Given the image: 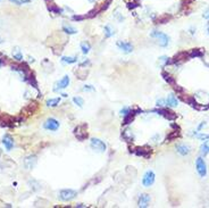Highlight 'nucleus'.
I'll use <instances>...</instances> for the list:
<instances>
[{
  "label": "nucleus",
  "instance_id": "obj_1",
  "mask_svg": "<svg viewBox=\"0 0 209 208\" xmlns=\"http://www.w3.org/2000/svg\"><path fill=\"white\" fill-rule=\"evenodd\" d=\"M150 36L158 40V43H159V46L160 47H167L168 43H169V38H168L165 33H163V32L152 31L150 33Z\"/></svg>",
  "mask_w": 209,
  "mask_h": 208
},
{
  "label": "nucleus",
  "instance_id": "obj_2",
  "mask_svg": "<svg viewBox=\"0 0 209 208\" xmlns=\"http://www.w3.org/2000/svg\"><path fill=\"white\" fill-rule=\"evenodd\" d=\"M77 196V192L73 189H63V190L59 191V194H58V198H59L62 201H70L72 199Z\"/></svg>",
  "mask_w": 209,
  "mask_h": 208
},
{
  "label": "nucleus",
  "instance_id": "obj_3",
  "mask_svg": "<svg viewBox=\"0 0 209 208\" xmlns=\"http://www.w3.org/2000/svg\"><path fill=\"white\" fill-rule=\"evenodd\" d=\"M90 146H91V148L98 152H105L106 149H107L106 143H105L104 141H101L100 139H97V138H92V139H91Z\"/></svg>",
  "mask_w": 209,
  "mask_h": 208
},
{
  "label": "nucleus",
  "instance_id": "obj_4",
  "mask_svg": "<svg viewBox=\"0 0 209 208\" xmlns=\"http://www.w3.org/2000/svg\"><path fill=\"white\" fill-rule=\"evenodd\" d=\"M195 168H197V172L201 177H205L207 175V164L203 160L202 157H199L195 160Z\"/></svg>",
  "mask_w": 209,
  "mask_h": 208
},
{
  "label": "nucleus",
  "instance_id": "obj_5",
  "mask_svg": "<svg viewBox=\"0 0 209 208\" xmlns=\"http://www.w3.org/2000/svg\"><path fill=\"white\" fill-rule=\"evenodd\" d=\"M151 113H156L157 115H161V116H164L166 120H169V121H174L176 118V114L173 113L172 110L169 109H166V108H159V109H152L151 110Z\"/></svg>",
  "mask_w": 209,
  "mask_h": 208
},
{
  "label": "nucleus",
  "instance_id": "obj_6",
  "mask_svg": "<svg viewBox=\"0 0 209 208\" xmlns=\"http://www.w3.org/2000/svg\"><path fill=\"white\" fill-rule=\"evenodd\" d=\"M87 124H82V125H79V126L75 127V130H74V134H75V137L77 138V140L83 141V140H85V139L87 138Z\"/></svg>",
  "mask_w": 209,
  "mask_h": 208
},
{
  "label": "nucleus",
  "instance_id": "obj_7",
  "mask_svg": "<svg viewBox=\"0 0 209 208\" xmlns=\"http://www.w3.org/2000/svg\"><path fill=\"white\" fill-rule=\"evenodd\" d=\"M70 83V79L68 75H65L62 80H59L58 82L55 83L53 85V91L55 92H59L60 90H63V89H66Z\"/></svg>",
  "mask_w": 209,
  "mask_h": 208
},
{
  "label": "nucleus",
  "instance_id": "obj_8",
  "mask_svg": "<svg viewBox=\"0 0 209 208\" xmlns=\"http://www.w3.org/2000/svg\"><path fill=\"white\" fill-rule=\"evenodd\" d=\"M155 177H156V175H155V173H153L152 171H147L142 177L143 187H146V188L151 187V185L155 183Z\"/></svg>",
  "mask_w": 209,
  "mask_h": 208
},
{
  "label": "nucleus",
  "instance_id": "obj_9",
  "mask_svg": "<svg viewBox=\"0 0 209 208\" xmlns=\"http://www.w3.org/2000/svg\"><path fill=\"white\" fill-rule=\"evenodd\" d=\"M151 152H152L151 148L144 146V147H136V148H134V152H133V154H135V155L139 156V157L149 158L150 156H151Z\"/></svg>",
  "mask_w": 209,
  "mask_h": 208
},
{
  "label": "nucleus",
  "instance_id": "obj_10",
  "mask_svg": "<svg viewBox=\"0 0 209 208\" xmlns=\"http://www.w3.org/2000/svg\"><path fill=\"white\" fill-rule=\"evenodd\" d=\"M59 126H60L59 122L55 120V118H48L45 122V124H43V127L48 131H57L59 129Z\"/></svg>",
  "mask_w": 209,
  "mask_h": 208
},
{
  "label": "nucleus",
  "instance_id": "obj_11",
  "mask_svg": "<svg viewBox=\"0 0 209 208\" xmlns=\"http://www.w3.org/2000/svg\"><path fill=\"white\" fill-rule=\"evenodd\" d=\"M14 118L8 115H0V126L11 127L14 126Z\"/></svg>",
  "mask_w": 209,
  "mask_h": 208
},
{
  "label": "nucleus",
  "instance_id": "obj_12",
  "mask_svg": "<svg viewBox=\"0 0 209 208\" xmlns=\"http://www.w3.org/2000/svg\"><path fill=\"white\" fill-rule=\"evenodd\" d=\"M117 47H118L119 50H122L124 53H131L133 51L132 43L127 42V41H118V42H117Z\"/></svg>",
  "mask_w": 209,
  "mask_h": 208
},
{
  "label": "nucleus",
  "instance_id": "obj_13",
  "mask_svg": "<svg viewBox=\"0 0 209 208\" xmlns=\"http://www.w3.org/2000/svg\"><path fill=\"white\" fill-rule=\"evenodd\" d=\"M36 164V156L35 155H30L28 157H25L24 159V166L26 169H32Z\"/></svg>",
  "mask_w": 209,
  "mask_h": 208
},
{
  "label": "nucleus",
  "instance_id": "obj_14",
  "mask_svg": "<svg viewBox=\"0 0 209 208\" xmlns=\"http://www.w3.org/2000/svg\"><path fill=\"white\" fill-rule=\"evenodd\" d=\"M2 145L5 146L6 150H8V151L13 149V147H14V140H13V138L9 134H5L4 137H2Z\"/></svg>",
  "mask_w": 209,
  "mask_h": 208
},
{
  "label": "nucleus",
  "instance_id": "obj_15",
  "mask_svg": "<svg viewBox=\"0 0 209 208\" xmlns=\"http://www.w3.org/2000/svg\"><path fill=\"white\" fill-rule=\"evenodd\" d=\"M149 202H150V196L149 194H147V193L140 194L139 201H138L139 207H142V208L148 207V206H149Z\"/></svg>",
  "mask_w": 209,
  "mask_h": 208
},
{
  "label": "nucleus",
  "instance_id": "obj_16",
  "mask_svg": "<svg viewBox=\"0 0 209 208\" xmlns=\"http://www.w3.org/2000/svg\"><path fill=\"white\" fill-rule=\"evenodd\" d=\"M122 138L125 140L126 142H129V143H131V142L134 141V134H133V132L130 129H125V130L122 132Z\"/></svg>",
  "mask_w": 209,
  "mask_h": 208
},
{
  "label": "nucleus",
  "instance_id": "obj_17",
  "mask_svg": "<svg viewBox=\"0 0 209 208\" xmlns=\"http://www.w3.org/2000/svg\"><path fill=\"white\" fill-rule=\"evenodd\" d=\"M176 150H177L178 154L182 156H186L191 152V148H190V146L188 145H177L176 146Z\"/></svg>",
  "mask_w": 209,
  "mask_h": 208
},
{
  "label": "nucleus",
  "instance_id": "obj_18",
  "mask_svg": "<svg viewBox=\"0 0 209 208\" xmlns=\"http://www.w3.org/2000/svg\"><path fill=\"white\" fill-rule=\"evenodd\" d=\"M166 101H167V106L169 107H176L178 105V100L176 98V96L171 93V95L168 96L167 99H166Z\"/></svg>",
  "mask_w": 209,
  "mask_h": 208
},
{
  "label": "nucleus",
  "instance_id": "obj_19",
  "mask_svg": "<svg viewBox=\"0 0 209 208\" xmlns=\"http://www.w3.org/2000/svg\"><path fill=\"white\" fill-rule=\"evenodd\" d=\"M13 57L17 62H23V53H22L19 47H15L14 49H13Z\"/></svg>",
  "mask_w": 209,
  "mask_h": 208
},
{
  "label": "nucleus",
  "instance_id": "obj_20",
  "mask_svg": "<svg viewBox=\"0 0 209 208\" xmlns=\"http://www.w3.org/2000/svg\"><path fill=\"white\" fill-rule=\"evenodd\" d=\"M63 32H65V33H66V34H68V36H73V34L77 33V30L75 28H73L72 25L64 24L63 25Z\"/></svg>",
  "mask_w": 209,
  "mask_h": 208
},
{
  "label": "nucleus",
  "instance_id": "obj_21",
  "mask_svg": "<svg viewBox=\"0 0 209 208\" xmlns=\"http://www.w3.org/2000/svg\"><path fill=\"white\" fill-rule=\"evenodd\" d=\"M161 76H163V79L167 82L168 84H175V79L173 78L169 73H167V72H165V71L161 72Z\"/></svg>",
  "mask_w": 209,
  "mask_h": 208
},
{
  "label": "nucleus",
  "instance_id": "obj_22",
  "mask_svg": "<svg viewBox=\"0 0 209 208\" xmlns=\"http://www.w3.org/2000/svg\"><path fill=\"white\" fill-rule=\"evenodd\" d=\"M104 33L106 38H112V36L115 34V30H114L110 25H106L104 28Z\"/></svg>",
  "mask_w": 209,
  "mask_h": 208
},
{
  "label": "nucleus",
  "instance_id": "obj_23",
  "mask_svg": "<svg viewBox=\"0 0 209 208\" xmlns=\"http://www.w3.org/2000/svg\"><path fill=\"white\" fill-rule=\"evenodd\" d=\"M200 154H201L202 157H203V156H207L209 154V143L207 140L200 146Z\"/></svg>",
  "mask_w": 209,
  "mask_h": 208
},
{
  "label": "nucleus",
  "instance_id": "obj_24",
  "mask_svg": "<svg viewBox=\"0 0 209 208\" xmlns=\"http://www.w3.org/2000/svg\"><path fill=\"white\" fill-rule=\"evenodd\" d=\"M181 99L183 100L184 102H186V104H189L190 106H192L193 108L195 107V105H197V101H195V98H193V97H191V96H186V97H181Z\"/></svg>",
  "mask_w": 209,
  "mask_h": 208
},
{
  "label": "nucleus",
  "instance_id": "obj_25",
  "mask_svg": "<svg viewBox=\"0 0 209 208\" xmlns=\"http://www.w3.org/2000/svg\"><path fill=\"white\" fill-rule=\"evenodd\" d=\"M59 102H60V98H51L47 100L45 105L48 107H57L59 105Z\"/></svg>",
  "mask_w": 209,
  "mask_h": 208
},
{
  "label": "nucleus",
  "instance_id": "obj_26",
  "mask_svg": "<svg viewBox=\"0 0 209 208\" xmlns=\"http://www.w3.org/2000/svg\"><path fill=\"white\" fill-rule=\"evenodd\" d=\"M203 56V51L202 49H192L189 53V57L190 58H194V57H202Z\"/></svg>",
  "mask_w": 209,
  "mask_h": 208
},
{
  "label": "nucleus",
  "instance_id": "obj_27",
  "mask_svg": "<svg viewBox=\"0 0 209 208\" xmlns=\"http://www.w3.org/2000/svg\"><path fill=\"white\" fill-rule=\"evenodd\" d=\"M38 109V104L36 102H32V104H30L26 108H25V112H28V115H31V114H33L35 112V110Z\"/></svg>",
  "mask_w": 209,
  "mask_h": 208
},
{
  "label": "nucleus",
  "instance_id": "obj_28",
  "mask_svg": "<svg viewBox=\"0 0 209 208\" xmlns=\"http://www.w3.org/2000/svg\"><path fill=\"white\" fill-rule=\"evenodd\" d=\"M81 50H82V53H84V55H87L89 51L91 50V45L87 41H83V42L81 43Z\"/></svg>",
  "mask_w": 209,
  "mask_h": 208
},
{
  "label": "nucleus",
  "instance_id": "obj_29",
  "mask_svg": "<svg viewBox=\"0 0 209 208\" xmlns=\"http://www.w3.org/2000/svg\"><path fill=\"white\" fill-rule=\"evenodd\" d=\"M77 57H70V56H65L62 58V62L64 64H75L77 62Z\"/></svg>",
  "mask_w": 209,
  "mask_h": 208
},
{
  "label": "nucleus",
  "instance_id": "obj_30",
  "mask_svg": "<svg viewBox=\"0 0 209 208\" xmlns=\"http://www.w3.org/2000/svg\"><path fill=\"white\" fill-rule=\"evenodd\" d=\"M134 114L133 113H130L129 115H126V116H124V120H123V125H127V124L132 123L133 121H134Z\"/></svg>",
  "mask_w": 209,
  "mask_h": 208
},
{
  "label": "nucleus",
  "instance_id": "obj_31",
  "mask_svg": "<svg viewBox=\"0 0 209 208\" xmlns=\"http://www.w3.org/2000/svg\"><path fill=\"white\" fill-rule=\"evenodd\" d=\"M159 62L163 64V66H164V67L168 66V65H172V63H173L172 58H168V57H166V56L160 57V58H159Z\"/></svg>",
  "mask_w": 209,
  "mask_h": 208
},
{
  "label": "nucleus",
  "instance_id": "obj_32",
  "mask_svg": "<svg viewBox=\"0 0 209 208\" xmlns=\"http://www.w3.org/2000/svg\"><path fill=\"white\" fill-rule=\"evenodd\" d=\"M193 135H194L195 138L200 139V140H203V141H206V140H208V139H209V134L198 133V132H194V133H193Z\"/></svg>",
  "mask_w": 209,
  "mask_h": 208
},
{
  "label": "nucleus",
  "instance_id": "obj_33",
  "mask_svg": "<svg viewBox=\"0 0 209 208\" xmlns=\"http://www.w3.org/2000/svg\"><path fill=\"white\" fill-rule=\"evenodd\" d=\"M48 9L50 11H52V13H55V14H62V13H63V11H62L60 8L57 7V6H55V5H50V6H48Z\"/></svg>",
  "mask_w": 209,
  "mask_h": 208
},
{
  "label": "nucleus",
  "instance_id": "obj_34",
  "mask_svg": "<svg viewBox=\"0 0 209 208\" xmlns=\"http://www.w3.org/2000/svg\"><path fill=\"white\" fill-rule=\"evenodd\" d=\"M130 113H132V108L131 107H123L122 109H121V112H119V114H121V116H126V115H129Z\"/></svg>",
  "mask_w": 209,
  "mask_h": 208
},
{
  "label": "nucleus",
  "instance_id": "obj_35",
  "mask_svg": "<svg viewBox=\"0 0 209 208\" xmlns=\"http://www.w3.org/2000/svg\"><path fill=\"white\" fill-rule=\"evenodd\" d=\"M73 102L76 105V106H79V107H83V105H84V100L81 97H74L73 98Z\"/></svg>",
  "mask_w": 209,
  "mask_h": 208
},
{
  "label": "nucleus",
  "instance_id": "obj_36",
  "mask_svg": "<svg viewBox=\"0 0 209 208\" xmlns=\"http://www.w3.org/2000/svg\"><path fill=\"white\" fill-rule=\"evenodd\" d=\"M171 19V16H164V17H159L158 19L156 21V24H165V23H167L168 21Z\"/></svg>",
  "mask_w": 209,
  "mask_h": 208
},
{
  "label": "nucleus",
  "instance_id": "obj_37",
  "mask_svg": "<svg viewBox=\"0 0 209 208\" xmlns=\"http://www.w3.org/2000/svg\"><path fill=\"white\" fill-rule=\"evenodd\" d=\"M75 74L77 75V78L80 79V80H84V79L87 76V71H84L83 73L81 72V70H77L76 72H75Z\"/></svg>",
  "mask_w": 209,
  "mask_h": 208
},
{
  "label": "nucleus",
  "instance_id": "obj_38",
  "mask_svg": "<svg viewBox=\"0 0 209 208\" xmlns=\"http://www.w3.org/2000/svg\"><path fill=\"white\" fill-rule=\"evenodd\" d=\"M9 1H11V2H13V4H15V5H18V6L31 2V0H9Z\"/></svg>",
  "mask_w": 209,
  "mask_h": 208
},
{
  "label": "nucleus",
  "instance_id": "obj_39",
  "mask_svg": "<svg viewBox=\"0 0 209 208\" xmlns=\"http://www.w3.org/2000/svg\"><path fill=\"white\" fill-rule=\"evenodd\" d=\"M156 105L158 107H160V108H163V107L167 106V101H166V99H158L156 102Z\"/></svg>",
  "mask_w": 209,
  "mask_h": 208
},
{
  "label": "nucleus",
  "instance_id": "obj_40",
  "mask_svg": "<svg viewBox=\"0 0 209 208\" xmlns=\"http://www.w3.org/2000/svg\"><path fill=\"white\" fill-rule=\"evenodd\" d=\"M114 17H115L118 22H123V21H124V16H123V15L121 14V13H119L118 9H117V11H116L115 13H114Z\"/></svg>",
  "mask_w": 209,
  "mask_h": 208
},
{
  "label": "nucleus",
  "instance_id": "obj_41",
  "mask_svg": "<svg viewBox=\"0 0 209 208\" xmlns=\"http://www.w3.org/2000/svg\"><path fill=\"white\" fill-rule=\"evenodd\" d=\"M85 18H87V15H73L72 16L73 21H83Z\"/></svg>",
  "mask_w": 209,
  "mask_h": 208
},
{
  "label": "nucleus",
  "instance_id": "obj_42",
  "mask_svg": "<svg viewBox=\"0 0 209 208\" xmlns=\"http://www.w3.org/2000/svg\"><path fill=\"white\" fill-rule=\"evenodd\" d=\"M90 64H91L90 60H89L87 58V59H83V60H82V62H81V63L79 64V66H80L81 68H83V67H85V68H87V66H90Z\"/></svg>",
  "mask_w": 209,
  "mask_h": 208
},
{
  "label": "nucleus",
  "instance_id": "obj_43",
  "mask_svg": "<svg viewBox=\"0 0 209 208\" xmlns=\"http://www.w3.org/2000/svg\"><path fill=\"white\" fill-rule=\"evenodd\" d=\"M83 91H93L94 88L92 87V85H84V88L82 89Z\"/></svg>",
  "mask_w": 209,
  "mask_h": 208
},
{
  "label": "nucleus",
  "instance_id": "obj_44",
  "mask_svg": "<svg viewBox=\"0 0 209 208\" xmlns=\"http://www.w3.org/2000/svg\"><path fill=\"white\" fill-rule=\"evenodd\" d=\"M136 6H138V5H136L135 2H129V4H127V7H129L130 9H133V8H135Z\"/></svg>",
  "mask_w": 209,
  "mask_h": 208
},
{
  "label": "nucleus",
  "instance_id": "obj_45",
  "mask_svg": "<svg viewBox=\"0 0 209 208\" xmlns=\"http://www.w3.org/2000/svg\"><path fill=\"white\" fill-rule=\"evenodd\" d=\"M174 90L176 92H183V89H182L180 85H174Z\"/></svg>",
  "mask_w": 209,
  "mask_h": 208
},
{
  "label": "nucleus",
  "instance_id": "obj_46",
  "mask_svg": "<svg viewBox=\"0 0 209 208\" xmlns=\"http://www.w3.org/2000/svg\"><path fill=\"white\" fill-rule=\"evenodd\" d=\"M202 16H203V18H206V19H209V9H207V11L203 13Z\"/></svg>",
  "mask_w": 209,
  "mask_h": 208
},
{
  "label": "nucleus",
  "instance_id": "obj_47",
  "mask_svg": "<svg viewBox=\"0 0 209 208\" xmlns=\"http://www.w3.org/2000/svg\"><path fill=\"white\" fill-rule=\"evenodd\" d=\"M203 126H206V122H202V123L200 124V125H199V126H198V131L201 130V129H202V127H203Z\"/></svg>",
  "mask_w": 209,
  "mask_h": 208
},
{
  "label": "nucleus",
  "instance_id": "obj_48",
  "mask_svg": "<svg viewBox=\"0 0 209 208\" xmlns=\"http://www.w3.org/2000/svg\"><path fill=\"white\" fill-rule=\"evenodd\" d=\"M28 62H30V63H34V58H33V57H28Z\"/></svg>",
  "mask_w": 209,
  "mask_h": 208
},
{
  "label": "nucleus",
  "instance_id": "obj_49",
  "mask_svg": "<svg viewBox=\"0 0 209 208\" xmlns=\"http://www.w3.org/2000/svg\"><path fill=\"white\" fill-rule=\"evenodd\" d=\"M4 41H5V40L2 39V38H1V36H0V45H1V43H4Z\"/></svg>",
  "mask_w": 209,
  "mask_h": 208
},
{
  "label": "nucleus",
  "instance_id": "obj_50",
  "mask_svg": "<svg viewBox=\"0 0 209 208\" xmlns=\"http://www.w3.org/2000/svg\"><path fill=\"white\" fill-rule=\"evenodd\" d=\"M77 207H84V205L83 204H79V205H77Z\"/></svg>",
  "mask_w": 209,
  "mask_h": 208
},
{
  "label": "nucleus",
  "instance_id": "obj_51",
  "mask_svg": "<svg viewBox=\"0 0 209 208\" xmlns=\"http://www.w3.org/2000/svg\"><path fill=\"white\" fill-rule=\"evenodd\" d=\"M207 31H208V33H209V22L207 23Z\"/></svg>",
  "mask_w": 209,
  "mask_h": 208
},
{
  "label": "nucleus",
  "instance_id": "obj_52",
  "mask_svg": "<svg viewBox=\"0 0 209 208\" xmlns=\"http://www.w3.org/2000/svg\"><path fill=\"white\" fill-rule=\"evenodd\" d=\"M89 1H91V2H94V1H96V0H89Z\"/></svg>",
  "mask_w": 209,
  "mask_h": 208
},
{
  "label": "nucleus",
  "instance_id": "obj_53",
  "mask_svg": "<svg viewBox=\"0 0 209 208\" xmlns=\"http://www.w3.org/2000/svg\"><path fill=\"white\" fill-rule=\"evenodd\" d=\"M208 107H209V105H208Z\"/></svg>",
  "mask_w": 209,
  "mask_h": 208
},
{
  "label": "nucleus",
  "instance_id": "obj_54",
  "mask_svg": "<svg viewBox=\"0 0 209 208\" xmlns=\"http://www.w3.org/2000/svg\"><path fill=\"white\" fill-rule=\"evenodd\" d=\"M0 1H1V0H0Z\"/></svg>",
  "mask_w": 209,
  "mask_h": 208
}]
</instances>
